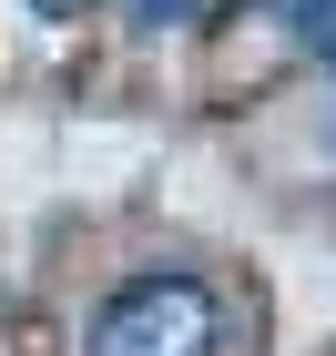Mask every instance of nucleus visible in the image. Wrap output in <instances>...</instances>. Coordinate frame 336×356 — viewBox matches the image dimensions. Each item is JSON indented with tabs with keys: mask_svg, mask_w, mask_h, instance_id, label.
Returning a JSON list of instances; mask_svg holds the SVG:
<instances>
[{
	"mask_svg": "<svg viewBox=\"0 0 336 356\" xmlns=\"http://www.w3.org/2000/svg\"><path fill=\"white\" fill-rule=\"evenodd\" d=\"M214 346H224V305L204 275H133L92 316V356H214Z\"/></svg>",
	"mask_w": 336,
	"mask_h": 356,
	"instance_id": "1",
	"label": "nucleus"
},
{
	"mask_svg": "<svg viewBox=\"0 0 336 356\" xmlns=\"http://www.w3.org/2000/svg\"><path fill=\"white\" fill-rule=\"evenodd\" d=\"M265 10H275V21L296 31V41H316V51L336 41V0H265Z\"/></svg>",
	"mask_w": 336,
	"mask_h": 356,
	"instance_id": "2",
	"label": "nucleus"
},
{
	"mask_svg": "<svg viewBox=\"0 0 336 356\" xmlns=\"http://www.w3.org/2000/svg\"><path fill=\"white\" fill-rule=\"evenodd\" d=\"M122 10H133V21H224V10H245V0H122Z\"/></svg>",
	"mask_w": 336,
	"mask_h": 356,
	"instance_id": "3",
	"label": "nucleus"
},
{
	"mask_svg": "<svg viewBox=\"0 0 336 356\" xmlns=\"http://www.w3.org/2000/svg\"><path fill=\"white\" fill-rule=\"evenodd\" d=\"M31 10H41V21H82L92 0H31Z\"/></svg>",
	"mask_w": 336,
	"mask_h": 356,
	"instance_id": "4",
	"label": "nucleus"
},
{
	"mask_svg": "<svg viewBox=\"0 0 336 356\" xmlns=\"http://www.w3.org/2000/svg\"><path fill=\"white\" fill-rule=\"evenodd\" d=\"M326 61H336V41H326Z\"/></svg>",
	"mask_w": 336,
	"mask_h": 356,
	"instance_id": "5",
	"label": "nucleus"
}]
</instances>
